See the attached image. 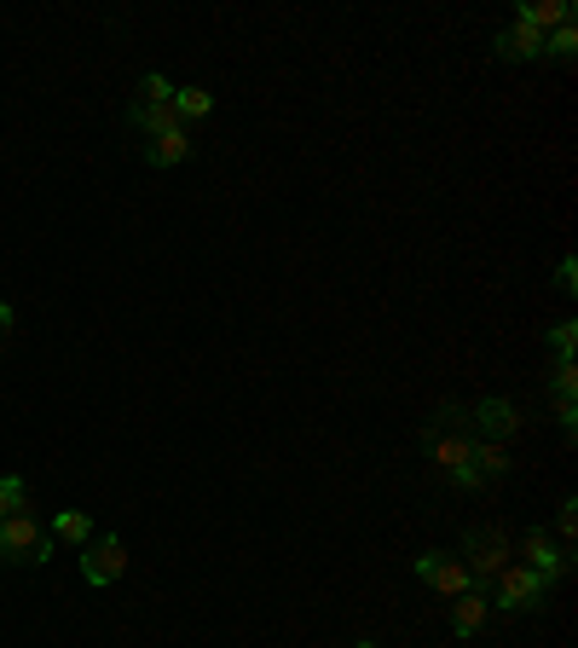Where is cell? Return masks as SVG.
Instances as JSON below:
<instances>
[{
  "label": "cell",
  "instance_id": "cell-20",
  "mask_svg": "<svg viewBox=\"0 0 578 648\" xmlns=\"http://www.w3.org/2000/svg\"><path fill=\"white\" fill-rule=\"evenodd\" d=\"M140 105H174V81L168 76H145L140 81Z\"/></svg>",
  "mask_w": 578,
  "mask_h": 648
},
{
  "label": "cell",
  "instance_id": "cell-19",
  "mask_svg": "<svg viewBox=\"0 0 578 648\" xmlns=\"http://www.w3.org/2000/svg\"><path fill=\"white\" fill-rule=\"evenodd\" d=\"M549 342H555V365H573V348H578V325L567 319V325H555L549 330Z\"/></svg>",
  "mask_w": 578,
  "mask_h": 648
},
{
  "label": "cell",
  "instance_id": "cell-18",
  "mask_svg": "<svg viewBox=\"0 0 578 648\" xmlns=\"http://www.w3.org/2000/svg\"><path fill=\"white\" fill-rule=\"evenodd\" d=\"M544 53H549V58H573V53H578V30H573V24L549 30V35H544Z\"/></svg>",
  "mask_w": 578,
  "mask_h": 648
},
{
  "label": "cell",
  "instance_id": "cell-3",
  "mask_svg": "<svg viewBox=\"0 0 578 648\" xmlns=\"http://www.w3.org/2000/svg\"><path fill=\"white\" fill-rule=\"evenodd\" d=\"M492 591H498V608H509V614H532V608H544V596H549V585L526 562H509L492 579Z\"/></svg>",
  "mask_w": 578,
  "mask_h": 648
},
{
  "label": "cell",
  "instance_id": "cell-22",
  "mask_svg": "<svg viewBox=\"0 0 578 648\" xmlns=\"http://www.w3.org/2000/svg\"><path fill=\"white\" fill-rule=\"evenodd\" d=\"M555 521H562V539H573V532H578V504L567 498V504H562V516H555Z\"/></svg>",
  "mask_w": 578,
  "mask_h": 648
},
{
  "label": "cell",
  "instance_id": "cell-7",
  "mask_svg": "<svg viewBox=\"0 0 578 648\" xmlns=\"http://www.w3.org/2000/svg\"><path fill=\"white\" fill-rule=\"evenodd\" d=\"M521 556H526V568L544 579V585H555V579L567 573V550L555 545V539H544V527H532L526 539H521Z\"/></svg>",
  "mask_w": 578,
  "mask_h": 648
},
{
  "label": "cell",
  "instance_id": "cell-14",
  "mask_svg": "<svg viewBox=\"0 0 578 648\" xmlns=\"http://www.w3.org/2000/svg\"><path fill=\"white\" fill-rule=\"evenodd\" d=\"M209 110H214L209 87H174V117H180V122H203Z\"/></svg>",
  "mask_w": 578,
  "mask_h": 648
},
{
  "label": "cell",
  "instance_id": "cell-6",
  "mask_svg": "<svg viewBox=\"0 0 578 648\" xmlns=\"http://www.w3.org/2000/svg\"><path fill=\"white\" fill-rule=\"evenodd\" d=\"M429 446H434V463L446 469V475L457 481V486H480V475H475V440H463V435H429Z\"/></svg>",
  "mask_w": 578,
  "mask_h": 648
},
{
  "label": "cell",
  "instance_id": "cell-13",
  "mask_svg": "<svg viewBox=\"0 0 578 648\" xmlns=\"http://www.w3.org/2000/svg\"><path fill=\"white\" fill-rule=\"evenodd\" d=\"M145 156H151V163H157V168H174V163H186V156H191V140H186V128H174V133H157V140L145 145Z\"/></svg>",
  "mask_w": 578,
  "mask_h": 648
},
{
  "label": "cell",
  "instance_id": "cell-5",
  "mask_svg": "<svg viewBox=\"0 0 578 648\" xmlns=\"http://www.w3.org/2000/svg\"><path fill=\"white\" fill-rule=\"evenodd\" d=\"M416 573L422 579H429V585L440 591V596H463V591H475V579H469V568H463V562H452V556H440V550H422L416 556Z\"/></svg>",
  "mask_w": 578,
  "mask_h": 648
},
{
  "label": "cell",
  "instance_id": "cell-17",
  "mask_svg": "<svg viewBox=\"0 0 578 648\" xmlns=\"http://www.w3.org/2000/svg\"><path fill=\"white\" fill-rule=\"evenodd\" d=\"M18 509H30V486L18 475H0V521L18 516Z\"/></svg>",
  "mask_w": 578,
  "mask_h": 648
},
{
  "label": "cell",
  "instance_id": "cell-4",
  "mask_svg": "<svg viewBox=\"0 0 578 648\" xmlns=\"http://www.w3.org/2000/svg\"><path fill=\"white\" fill-rule=\"evenodd\" d=\"M122 573H127V545L122 539L81 545V579H87V585H116Z\"/></svg>",
  "mask_w": 578,
  "mask_h": 648
},
{
  "label": "cell",
  "instance_id": "cell-23",
  "mask_svg": "<svg viewBox=\"0 0 578 648\" xmlns=\"http://www.w3.org/2000/svg\"><path fill=\"white\" fill-rule=\"evenodd\" d=\"M555 284H562V289H578V261H573V255L562 261V273H555Z\"/></svg>",
  "mask_w": 578,
  "mask_h": 648
},
{
  "label": "cell",
  "instance_id": "cell-1",
  "mask_svg": "<svg viewBox=\"0 0 578 648\" xmlns=\"http://www.w3.org/2000/svg\"><path fill=\"white\" fill-rule=\"evenodd\" d=\"M0 556L7 562H53V532H41V521L30 516V509H18V516L0 521Z\"/></svg>",
  "mask_w": 578,
  "mask_h": 648
},
{
  "label": "cell",
  "instance_id": "cell-10",
  "mask_svg": "<svg viewBox=\"0 0 578 648\" xmlns=\"http://www.w3.org/2000/svg\"><path fill=\"white\" fill-rule=\"evenodd\" d=\"M498 58H544V35L515 18V24L498 35Z\"/></svg>",
  "mask_w": 578,
  "mask_h": 648
},
{
  "label": "cell",
  "instance_id": "cell-15",
  "mask_svg": "<svg viewBox=\"0 0 578 648\" xmlns=\"http://www.w3.org/2000/svg\"><path fill=\"white\" fill-rule=\"evenodd\" d=\"M53 539H64V545H93V521H87V509H58V516H53Z\"/></svg>",
  "mask_w": 578,
  "mask_h": 648
},
{
  "label": "cell",
  "instance_id": "cell-12",
  "mask_svg": "<svg viewBox=\"0 0 578 648\" xmlns=\"http://www.w3.org/2000/svg\"><path fill=\"white\" fill-rule=\"evenodd\" d=\"M127 122L140 128V133H151V140H157V133H174V128H180L174 105H133V110H127Z\"/></svg>",
  "mask_w": 578,
  "mask_h": 648
},
{
  "label": "cell",
  "instance_id": "cell-11",
  "mask_svg": "<svg viewBox=\"0 0 578 648\" xmlns=\"http://www.w3.org/2000/svg\"><path fill=\"white\" fill-rule=\"evenodd\" d=\"M521 24H532L538 35H549V30L573 24V7H567V0H526V7H521Z\"/></svg>",
  "mask_w": 578,
  "mask_h": 648
},
{
  "label": "cell",
  "instance_id": "cell-21",
  "mask_svg": "<svg viewBox=\"0 0 578 648\" xmlns=\"http://www.w3.org/2000/svg\"><path fill=\"white\" fill-rule=\"evenodd\" d=\"M578 394V365H555V399H573Z\"/></svg>",
  "mask_w": 578,
  "mask_h": 648
},
{
  "label": "cell",
  "instance_id": "cell-2",
  "mask_svg": "<svg viewBox=\"0 0 578 648\" xmlns=\"http://www.w3.org/2000/svg\"><path fill=\"white\" fill-rule=\"evenodd\" d=\"M509 556H515V550H509V532H503V527H475V532H469V562H463V568H469L475 591L492 585V579L509 568Z\"/></svg>",
  "mask_w": 578,
  "mask_h": 648
},
{
  "label": "cell",
  "instance_id": "cell-24",
  "mask_svg": "<svg viewBox=\"0 0 578 648\" xmlns=\"http://www.w3.org/2000/svg\"><path fill=\"white\" fill-rule=\"evenodd\" d=\"M7 325H12V307H7V301H0V330H7Z\"/></svg>",
  "mask_w": 578,
  "mask_h": 648
},
{
  "label": "cell",
  "instance_id": "cell-16",
  "mask_svg": "<svg viewBox=\"0 0 578 648\" xmlns=\"http://www.w3.org/2000/svg\"><path fill=\"white\" fill-rule=\"evenodd\" d=\"M469 463H475V475H480V481H503V475H509V452H503L498 440H480Z\"/></svg>",
  "mask_w": 578,
  "mask_h": 648
},
{
  "label": "cell",
  "instance_id": "cell-9",
  "mask_svg": "<svg viewBox=\"0 0 578 648\" xmlns=\"http://www.w3.org/2000/svg\"><path fill=\"white\" fill-rule=\"evenodd\" d=\"M469 422H480V429H486V435H492V440L503 446L509 435H515V429H521V411H515V406H509V399H480V406L469 411Z\"/></svg>",
  "mask_w": 578,
  "mask_h": 648
},
{
  "label": "cell",
  "instance_id": "cell-25",
  "mask_svg": "<svg viewBox=\"0 0 578 648\" xmlns=\"http://www.w3.org/2000/svg\"><path fill=\"white\" fill-rule=\"evenodd\" d=\"M353 648H382V642H353Z\"/></svg>",
  "mask_w": 578,
  "mask_h": 648
},
{
  "label": "cell",
  "instance_id": "cell-8",
  "mask_svg": "<svg viewBox=\"0 0 578 648\" xmlns=\"http://www.w3.org/2000/svg\"><path fill=\"white\" fill-rule=\"evenodd\" d=\"M486 619H492V596H486V591L452 596V631H457V637H480Z\"/></svg>",
  "mask_w": 578,
  "mask_h": 648
}]
</instances>
